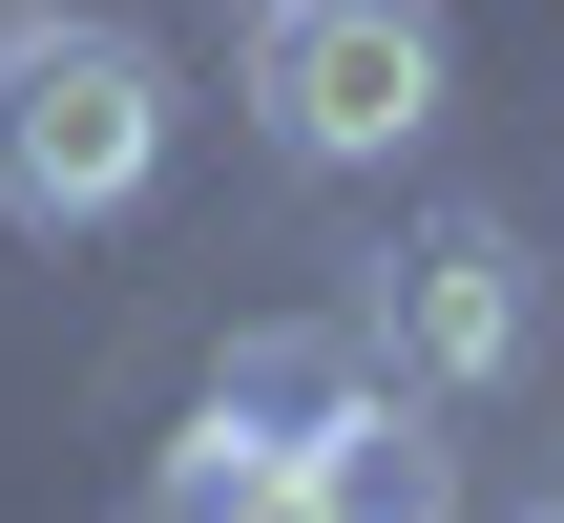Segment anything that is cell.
I'll use <instances>...</instances> for the list:
<instances>
[{"instance_id":"obj_1","label":"cell","mask_w":564,"mask_h":523,"mask_svg":"<svg viewBox=\"0 0 564 523\" xmlns=\"http://www.w3.org/2000/svg\"><path fill=\"white\" fill-rule=\"evenodd\" d=\"M147 168H167V63L126 21H84V0L0 21V210L63 252V231L147 210Z\"/></svg>"},{"instance_id":"obj_2","label":"cell","mask_w":564,"mask_h":523,"mask_svg":"<svg viewBox=\"0 0 564 523\" xmlns=\"http://www.w3.org/2000/svg\"><path fill=\"white\" fill-rule=\"evenodd\" d=\"M356 335H377V377L398 398H502L523 356H544V273H523V231L502 210H419L398 252H377V293H356Z\"/></svg>"},{"instance_id":"obj_3","label":"cell","mask_w":564,"mask_h":523,"mask_svg":"<svg viewBox=\"0 0 564 523\" xmlns=\"http://www.w3.org/2000/svg\"><path fill=\"white\" fill-rule=\"evenodd\" d=\"M251 126L293 168H377L440 126V21L419 0H251Z\"/></svg>"},{"instance_id":"obj_4","label":"cell","mask_w":564,"mask_h":523,"mask_svg":"<svg viewBox=\"0 0 564 523\" xmlns=\"http://www.w3.org/2000/svg\"><path fill=\"white\" fill-rule=\"evenodd\" d=\"M356 398H377V335H356V314H251V335L209 356V398H188V419H209V440H293V461H314Z\"/></svg>"},{"instance_id":"obj_5","label":"cell","mask_w":564,"mask_h":523,"mask_svg":"<svg viewBox=\"0 0 564 523\" xmlns=\"http://www.w3.org/2000/svg\"><path fill=\"white\" fill-rule=\"evenodd\" d=\"M314 482H335V523H460V440H440V398H356L335 440H314Z\"/></svg>"},{"instance_id":"obj_6","label":"cell","mask_w":564,"mask_h":523,"mask_svg":"<svg viewBox=\"0 0 564 523\" xmlns=\"http://www.w3.org/2000/svg\"><path fill=\"white\" fill-rule=\"evenodd\" d=\"M147 523H335V482L293 461V440H167V482H147Z\"/></svg>"},{"instance_id":"obj_7","label":"cell","mask_w":564,"mask_h":523,"mask_svg":"<svg viewBox=\"0 0 564 523\" xmlns=\"http://www.w3.org/2000/svg\"><path fill=\"white\" fill-rule=\"evenodd\" d=\"M523 523H564V482H544V503H523Z\"/></svg>"}]
</instances>
